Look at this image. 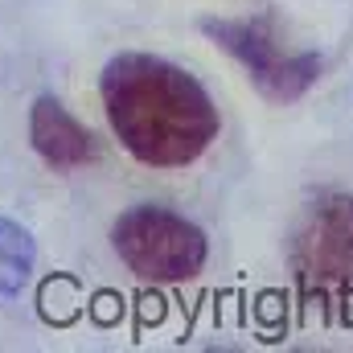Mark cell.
Here are the masks:
<instances>
[{
  "label": "cell",
  "instance_id": "7a4b0ae2",
  "mask_svg": "<svg viewBox=\"0 0 353 353\" xmlns=\"http://www.w3.org/2000/svg\"><path fill=\"white\" fill-rule=\"evenodd\" d=\"M111 247L119 263L144 283H189L210 259L205 230L157 201L128 205L111 222Z\"/></svg>",
  "mask_w": 353,
  "mask_h": 353
},
{
  "label": "cell",
  "instance_id": "5b68a950",
  "mask_svg": "<svg viewBox=\"0 0 353 353\" xmlns=\"http://www.w3.org/2000/svg\"><path fill=\"white\" fill-rule=\"evenodd\" d=\"M29 144L37 161L54 173H74L90 161H99V144L90 128L70 115V107L58 94H37L29 107Z\"/></svg>",
  "mask_w": 353,
  "mask_h": 353
},
{
  "label": "cell",
  "instance_id": "6da1fadb",
  "mask_svg": "<svg viewBox=\"0 0 353 353\" xmlns=\"http://www.w3.org/2000/svg\"><path fill=\"white\" fill-rule=\"evenodd\" d=\"M99 99L111 136L144 169H185L201 161L222 132L205 83L161 54L123 50L107 58Z\"/></svg>",
  "mask_w": 353,
  "mask_h": 353
},
{
  "label": "cell",
  "instance_id": "8992f818",
  "mask_svg": "<svg viewBox=\"0 0 353 353\" xmlns=\"http://www.w3.org/2000/svg\"><path fill=\"white\" fill-rule=\"evenodd\" d=\"M37 271V239L17 218L0 214V304L21 300V292L33 283Z\"/></svg>",
  "mask_w": 353,
  "mask_h": 353
},
{
  "label": "cell",
  "instance_id": "3957f363",
  "mask_svg": "<svg viewBox=\"0 0 353 353\" xmlns=\"http://www.w3.org/2000/svg\"><path fill=\"white\" fill-rule=\"evenodd\" d=\"M197 29L222 54H230L247 70L255 90L275 107L304 99L325 74L321 54H312V50H292V54L279 50V37H275L267 17H201Z\"/></svg>",
  "mask_w": 353,
  "mask_h": 353
},
{
  "label": "cell",
  "instance_id": "277c9868",
  "mask_svg": "<svg viewBox=\"0 0 353 353\" xmlns=\"http://www.w3.org/2000/svg\"><path fill=\"white\" fill-rule=\"evenodd\" d=\"M288 259L296 271V283L308 300H333L345 304L353 292V197L350 193H325L316 197L300 226L292 230Z\"/></svg>",
  "mask_w": 353,
  "mask_h": 353
}]
</instances>
